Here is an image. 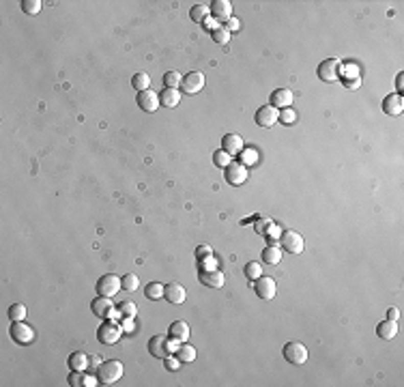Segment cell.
<instances>
[{
	"instance_id": "1",
	"label": "cell",
	"mask_w": 404,
	"mask_h": 387,
	"mask_svg": "<svg viewBox=\"0 0 404 387\" xmlns=\"http://www.w3.org/2000/svg\"><path fill=\"white\" fill-rule=\"evenodd\" d=\"M123 376V363L116 359H110V361H103L99 363V370H97V379L101 385H112L116 383Z\"/></svg>"
},
{
	"instance_id": "2",
	"label": "cell",
	"mask_w": 404,
	"mask_h": 387,
	"mask_svg": "<svg viewBox=\"0 0 404 387\" xmlns=\"http://www.w3.org/2000/svg\"><path fill=\"white\" fill-rule=\"evenodd\" d=\"M123 327L118 325L116 321H106L103 325H99V329H97V338H99V342H103V344H116L118 340H121V336H123Z\"/></svg>"
},
{
	"instance_id": "3",
	"label": "cell",
	"mask_w": 404,
	"mask_h": 387,
	"mask_svg": "<svg viewBox=\"0 0 404 387\" xmlns=\"http://www.w3.org/2000/svg\"><path fill=\"white\" fill-rule=\"evenodd\" d=\"M342 69H344V65L338 60V58H327L318 65V78L325 80V82H336L342 78Z\"/></svg>"
},
{
	"instance_id": "4",
	"label": "cell",
	"mask_w": 404,
	"mask_h": 387,
	"mask_svg": "<svg viewBox=\"0 0 404 387\" xmlns=\"http://www.w3.org/2000/svg\"><path fill=\"white\" fill-rule=\"evenodd\" d=\"M279 245H282L288 254H301L303 247H305V241L303 237L295 233V230H286V233L279 235Z\"/></svg>"
},
{
	"instance_id": "5",
	"label": "cell",
	"mask_w": 404,
	"mask_h": 387,
	"mask_svg": "<svg viewBox=\"0 0 404 387\" xmlns=\"http://www.w3.org/2000/svg\"><path fill=\"white\" fill-rule=\"evenodd\" d=\"M282 353H284V359L293 366H301L307 361V349L301 342H288Z\"/></svg>"
},
{
	"instance_id": "6",
	"label": "cell",
	"mask_w": 404,
	"mask_h": 387,
	"mask_svg": "<svg viewBox=\"0 0 404 387\" xmlns=\"http://www.w3.org/2000/svg\"><path fill=\"white\" fill-rule=\"evenodd\" d=\"M121 288H123L121 286V278L114 276V274L101 276L99 282H97V295H101V297H114Z\"/></svg>"
},
{
	"instance_id": "7",
	"label": "cell",
	"mask_w": 404,
	"mask_h": 387,
	"mask_svg": "<svg viewBox=\"0 0 404 387\" xmlns=\"http://www.w3.org/2000/svg\"><path fill=\"white\" fill-rule=\"evenodd\" d=\"M254 290H256V295L260 297V299H265V301H269V299H273L275 297V292H277V284H275V280L273 278H258L256 282H254Z\"/></svg>"
},
{
	"instance_id": "8",
	"label": "cell",
	"mask_w": 404,
	"mask_h": 387,
	"mask_svg": "<svg viewBox=\"0 0 404 387\" xmlns=\"http://www.w3.org/2000/svg\"><path fill=\"white\" fill-rule=\"evenodd\" d=\"M254 119H256V125H260V127H271V125H275L277 119H279V110L269 103V106H263V108L256 110Z\"/></svg>"
},
{
	"instance_id": "9",
	"label": "cell",
	"mask_w": 404,
	"mask_h": 387,
	"mask_svg": "<svg viewBox=\"0 0 404 387\" xmlns=\"http://www.w3.org/2000/svg\"><path fill=\"white\" fill-rule=\"evenodd\" d=\"M226 181L230 185H243L247 181V170L241 162H230L226 166Z\"/></svg>"
},
{
	"instance_id": "10",
	"label": "cell",
	"mask_w": 404,
	"mask_h": 387,
	"mask_svg": "<svg viewBox=\"0 0 404 387\" xmlns=\"http://www.w3.org/2000/svg\"><path fill=\"white\" fill-rule=\"evenodd\" d=\"M181 88H183L185 93H189V95H196V93H200V90L204 88V73H200V71L187 73V76L183 78V82H181Z\"/></svg>"
},
{
	"instance_id": "11",
	"label": "cell",
	"mask_w": 404,
	"mask_h": 387,
	"mask_svg": "<svg viewBox=\"0 0 404 387\" xmlns=\"http://www.w3.org/2000/svg\"><path fill=\"white\" fill-rule=\"evenodd\" d=\"M11 338L17 342V344H28L30 340L35 338V333H33V329H30L24 321H13V325H11Z\"/></svg>"
},
{
	"instance_id": "12",
	"label": "cell",
	"mask_w": 404,
	"mask_h": 387,
	"mask_svg": "<svg viewBox=\"0 0 404 387\" xmlns=\"http://www.w3.org/2000/svg\"><path fill=\"white\" fill-rule=\"evenodd\" d=\"M165 340H168V336L165 333H157V336H153L149 340V351L153 357H159V359H165L168 357V349H165Z\"/></svg>"
},
{
	"instance_id": "13",
	"label": "cell",
	"mask_w": 404,
	"mask_h": 387,
	"mask_svg": "<svg viewBox=\"0 0 404 387\" xmlns=\"http://www.w3.org/2000/svg\"><path fill=\"white\" fill-rule=\"evenodd\" d=\"M211 15L222 24L232 17V5L228 0H215V3H211Z\"/></svg>"
},
{
	"instance_id": "14",
	"label": "cell",
	"mask_w": 404,
	"mask_h": 387,
	"mask_svg": "<svg viewBox=\"0 0 404 387\" xmlns=\"http://www.w3.org/2000/svg\"><path fill=\"white\" fill-rule=\"evenodd\" d=\"M402 110H404V99L400 93H391V95H387L385 101H383V112L389 114V117H396Z\"/></svg>"
},
{
	"instance_id": "15",
	"label": "cell",
	"mask_w": 404,
	"mask_h": 387,
	"mask_svg": "<svg viewBox=\"0 0 404 387\" xmlns=\"http://www.w3.org/2000/svg\"><path fill=\"white\" fill-rule=\"evenodd\" d=\"M90 310L95 316H101V318H108L110 312L114 310V303H112V297H97L95 301L90 303Z\"/></svg>"
},
{
	"instance_id": "16",
	"label": "cell",
	"mask_w": 404,
	"mask_h": 387,
	"mask_svg": "<svg viewBox=\"0 0 404 387\" xmlns=\"http://www.w3.org/2000/svg\"><path fill=\"white\" fill-rule=\"evenodd\" d=\"M138 106L144 112H155L159 108V95H155V90H142L138 93Z\"/></svg>"
},
{
	"instance_id": "17",
	"label": "cell",
	"mask_w": 404,
	"mask_h": 387,
	"mask_svg": "<svg viewBox=\"0 0 404 387\" xmlns=\"http://www.w3.org/2000/svg\"><path fill=\"white\" fill-rule=\"evenodd\" d=\"M291 103H293V93L288 88H277V90L271 93V106L273 108L286 110V108H291Z\"/></svg>"
},
{
	"instance_id": "18",
	"label": "cell",
	"mask_w": 404,
	"mask_h": 387,
	"mask_svg": "<svg viewBox=\"0 0 404 387\" xmlns=\"http://www.w3.org/2000/svg\"><path fill=\"white\" fill-rule=\"evenodd\" d=\"M222 149L228 153V155H236L243 151V138L236 133H226L222 138Z\"/></svg>"
},
{
	"instance_id": "19",
	"label": "cell",
	"mask_w": 404,
	"mask_h": 387,
	"mask_svg": "<svg viewBox=\"0 0 404 387\" xmlns=\"http://www.w3.org/2000/svg\"><path fill=\"white\" fill-rule=\"evenodd\" d=\"M200 282L204 286H211V288H222L224 286V274L217 269L211 271H200Z\"/></svg>"
},
{
	"instance_id": "20",
	"label": "cell",
	"mask_w": 404,
	"mask_h": 387,
	"mask_svg": "<svg viewBox=\"0 0 404 387\" xmlns=\"http://www.w3.org/2000/svg\"><path fill=\"white\" fill-rule=\"evenodd\" d=\"M163 297L168 299L170 303H183L185 297H187V292H185V288H183L181 284H177V282H170V284L165 286Z\"/></svg>"
},
{
	"instance_id": "21",
	"label": "cell",
	"mask_w": 404,
	"mask_h": 387,
	"mask_svg": "<svg viewBox=\"0 0 404 387\" xmlns=\"http://www.w3.org/2000/svg\"><path fill=\"white\" fill-rule=\"evenodd\" d=\"M88 366H90V357H88L86 353L76 351V353L69 355V368H71V370H82V372H84Z\"/></svg>"
},
{
	"instance_id": "22",
	"label": "cell",
	"mask_w": 404,
	"mask_h": 387,
	"mask_svg": "<svg viewBox=\"0 0 404 387\" xmlns=\"http://www.w3.org/2000/svg\"><path fill=\"white\" fill-rule=\"evenodd\" d=\"M376 333H378V338H383V340L396 338V333H398V323H396V321H389V318L383 321V323H378Z\"/></svg>"
},
{
	"instance_id": "23",
	"label": "cell",
	"mask_w": 404,
	"mask_h": 387,
	"mask_svg": "<svg viewBox=\"0 0 404 387\" xmlns=\"http://www.w3.org/2000/svg\"><path fill=\"white\" fill-rule=\"evenodd\" d=\"M181 101V93L179 88H165L159 95V103H163L165 108H177Z\"/></svg>"
},
{
	"instance_id": "24",
	"label": "cell",
	"mask_w": 404,
	"mask_h": 387,
	"mask_svg": "<svg viewBox=\"0 0 404 387\" xmlns=\"http://www.w3.org/2000/svg\"><path fill=\"white\" fill-rule=\"evenodd\" d=\"M170 336L181 340V342H187V338H189V325L185 321H174L172 325H170Z\"/></svg>"
},
{
	"instance_id": "25",
	"label": "cell",
	"mask_w": 404,
	"mask_h": 387,
	"mask_svg": "<svg viewBox=\"0 0 404 387\" xmlns=\"http://www.w3.org/2000/svg\"><path fill=\"white\" fill-rule=\"evenodd\" d=\"M263 263L267 265H279L282 263V249L277 245H267L263 249Z\"/></svg>"
},
{
	"instance_id": "26",
	"label": "cell",
	"mask_w": 404,
	"mask_h": 387,
	"mask_svg": "<svg viewBox=\"0 0 404 387\" xmlns=\"http://www.w3.org/2000/svg\"><path fill=\"white\" fill-rule=\"evenodd\" d=\"M209 15H211V7L209 5H194L192 11H189L192 22H196V24H202L204 19H209Z\"/></svg>"
},
{
	"instance_id": "27",
	"label": "cell",
	"mask_w": 404,
	"mask_h": 387,
	"mask_svg": "<svg viewBox=\"0 0 404 387\" xmlns=\"http://www.w3.org/2000/svg\"><path fill=\"white\" fill-rule=\"evenodd\" d=\"M131 86L136 88V90H149L151 88V78H149V73H136V76L131 78Z\"/></svg>"
},
{
	"instance_id": "28",
	"label": "cell",
	"mask_w": 404,
	"mask_h": 387,
	"mask_svg": "<svg viewBox=\"0 0 404 387\" xmlns=\"http://www.w3.org/2000/svg\"><path fill=\"white\" fill-rule=\"evenodd\" d=\"M177 357L181 359V363H189V361H194V359H196V349L183 342L181 347H179V351H177Z\"/></svg>"
},
{
	"instance_id": "29",
	"label": "cell",
	"mask_w": 404,
	"mask_h": 387,
	"mask_svg": "<svg viewBox=\"0 0 404 387\" xmlns=\"http://www.w3.org/2000/svg\"><path fill=\"white\" fill-rule=\"evenodd\" d=\"M163 292H165V286L159 284V282H151V284L144 288V295H147L149 299H161Z\"/></svg>"
},
{
	"instance_id": "30",
	"label": "cell",
	"mask_w": 404,
	"mask_h": 387,
	"mask_svg": "<svg viewBox=\"0 0 404 387\" xmlns=\"http://www.w3.org/2000/svg\"><path fill=\"white\" fill-rule=\"evenodd\" d=\"M181 82H183V78H181L179 71H168V73L163 76V86H165V88H179Z\"/></svg>"
},
{
	"instance_id": "31",
	"label": "cell",
	"mask_w": 404,
	"mask_h": 387,
	"mask_svg": "<svg viewBox=\"0 0 404 387\" xmlns=\"http://www.w3.org/2000/svg\"><path fill=\"white\" fill-rule=\"evenodd\" d=\"M121 286H123V290H127V292H133L138 286H140V280H138V276H133V274H127L125 278H121Z\"/></svg>"
},
{
	"instance_id": "32",
	"label": "cell",
	"mask_w": 404,
	"mask_h": 387,
	"mask_svg": "<svg viewBox=\"0 0 404 387\" xmlns=\"http://www.w3.org/2000/svg\"><path fill=\"white\" fill-rule=\"evenodd\" d=\"M9 318L11 321H24L26 318V306L24 303H13V306L9 308Z\"/></svg>"
},
{
	"instance_id": "33",
	"label": "cell",
	"mask_w": 404,
	"mask_h": 387,
	"mask_svg": "<svg viewBox=\"0 0 404 387\" xmlns=\"http://www.w3.org/2000/svg\"><path fill=\"white\" fill-rule=\"evenodd\" d=\"M243 271H245V276H247V280H258V278H260V276H263V267H260V265H258V263H256V260H252V263H247Z\"/></svg>"
},
{
	"instance_id": "34",
	"label": "cell",
	"mask_w": 404,
	"mask_h": 387,
	"mask_svg": "<svg viewBox=\"0 0 404 387\" xmlns=\"http://www.w3.org/2000/svg\"><path fill=\"white\" fill-rule=\"evenodd\" d=\"M230 157H232V155H228L224 149H222V151H215V153H213V164L217 166V168H226V166L232 162Z\"/></svg>"
},
{
	"instance_id": "35",
	"label": "cell",
	"mask_w": 404,
	"mask_h": 387,
	"mask_svg": "<svg viewBox=\"0 0 404 387\" xmlns=\"http://www.w3.org/2000/svg\"><path fill=\"white\" fill-rule=\"evenodd\" d=\"M211 37H213V41L215 43H220V45H226L228 41H230V33L224 28V26H220V28H215L213 33H211Z\"/></svg>"
},
{
	"instance_id": "36",
	"label": "cell",
	"mask_w": 404,
	"mask_h": 387,
	"mask_svg": "<svg viewBox=\"0 0 404 387\" xmlns=\"http://www.w3.org/2000/svg\"><path fill=\"white\" fill-rule=\"evenodd\" d=\"M41 7H43L41 0H24V3H22L24 13H28V15H37L41 11Z\"/></svg>"
},
{
	"instance_id": "37",
	"label": "cell",
	"mask_w": 404,
	"mask_h": 387,
	"mask_svg": "<svg viewBox=\"0 0 404 387\" xmlns=\"http://www.w3.org/2000/svg\"><path fill=\"white\" fill-rule=\"evenodd\" d=\"M67 381H69L71 387H82V385H84V372H82V370H71Z\"/></svg>"
},
{
	"instance_id": "38",
	"label": "cell",
	"mask_w": 404,
	"mask_h": 387,
	"mask_svg": "<svg viewBox=\"0 0 404 387\" xmlns=\"http://www.w3.org/2000/svg\"><path fill=\"white\" fill-rule=\"evenodd\" d=\"M258 162V153L252 151V149H243L241 151V164L243 166H250V164H256Z\"/></svg>"
},
{
	"instance_id": "39",
	"label": "cell",
	"mask_w": 404,
	"mask_h": 387,
	"mask_svg": "<svg viewBox=\"0 0 404 387\" xmlns=\"http://www.w3.org/2000/svg\"><path fill=\"white\" fill-rule=\"evenodd\" d=\"M118 310L123 312V316H136V312H138V308H136V303H133V301L118 303Z\"/></svg>"
},
{
	"instance_id": "40",
	"label": "cell",
	"mask_w": 404,
	"mask_h": 387,
	"mask_svg": "<svg viewBox=\"0 0 404 387\" xmlns=\"http://www.w3.org/2000/svg\"><path fill=\"white\" fill-rule=\"evenodd\" d=\"M279 119H282L286 125H291V123H295V119H297V114L291 110V108H286V110H282L279 112Z\"/></svg>"
},
{
	"instance_id": "41",
	"label": "cell",
	"mask_w": 404,
	"mask_h": 387,
	"mask_svg": "<svg viewBox=\"0 0 404 387\" xmlns=\"http://www.w3.org/2000/svg\"><path fill=\"white\" fill-rule=\"evenodd\" d=\"M342 82H344L346 88L355 90V88H359V84H361V78H359V76H355V78H342Z\"/></svg>"
},
{
	"instance_id": "42",
	"label": "cell",
	"mask_w": 404,
	"mask_h": 387,
	"mask_svg": "<svg viewBox=\"0 0 404 387\" xmlns=\"http://www.w3.org/2000/svg\"><path fill=\"white\" fill-rule=\"evenodd\" d=\"M165 368H168V370H179L181 368V359L168 355V357H165Z\"/></svg>"
},
{
	"instance_id": "43",
	"label": "cell",
	"mask_w": 404,
	"mask_h": 387,
	"mask_svg": "<svg viewBox=\"0 0 404 387\" xmlns=\"http://www.w3.org/2000/svg\"><path fill=\"white\" fill-rule=\"evenodd\" d=\"M239 26H241V22L236 17H230V19H226V22H224V28L228 30V33H230V30H239Z\"/></svg>"
},
{
	"instance_id": "44",
	"label": "cell",
	"mask_w": 404,
	"mask_h": 387,
	"mask_svg": "<svg viewBox=\"0 0 404 387\" xmlns=\"http://www.w3.org/2000/svg\"><path fill=\"white\" fill-rule=\"evenodd\" d=\"M123 331H125V333H131L133 331V316H125V318H123Z\"/></svg>"
},
{
	"instance_id": "45",
	"label": "cell",
	"mask_w": 404,
	"mask_h": 387,
	"mask_svg": "<svg viewBox=\"0 0 404 387\" xmlns=\"http://www.w3.org/2000/svg\"><path fill=\"white\" fill-rule=\"evenodd\" d=\"M200 265H202V271H211V269H217V267H215V258H213V256L204 258Z\"/></svg>"
},
{
	"instance_id": "46",
	"label": "cell",
	"mask_w": 404,
	"mask_h": 387,
	"mask_svg": "<svg viewBox=\"0 0 404 387\" xmlns=\"http://www.w3.org/2000/svg\"><path fill=\"white\" fill-rule=\"evenodd\" d=\"M202 26H206V28H209L211 33H213L215 28H220V22H217L215 17H209V19H204V22H202Z\"/></svg>"
},
{
	"instance_id": "47",
	"label": "cell",
	"mask_w": 404,
	"mask_h": 387,
	"mask_svg": "<svg viewBox=\"0 0 404 387\" xmlns=\"http://www.w3.org/2000/svg\"><path fill=\"white\" fill-rule=\"evenodd\" d=\"M196 254H198V258H209L211 256V247L209 245H202V247H198V252H196Z\"/></svg>"
},
{
	"instance_id": "48",
	"label": "cell",
	"mask_w": 404,
	"mask_h": 387,
	"mask_svg": "<svg viewBox=\"0 0 404 387\" xmlns=\"http://www.w3.org/2000/svg\"><path fill=\"white\" fill-rule=\"evenodd\" d=\"M387 318H389V321H398V318H400L398 308H389V310H387Z\"/></svg>"
},
{
	"instance_id": "49",
	"label": "cell",
	"mask_w": 404,
	"mask_h": 387,
	"mask_svg": "<svg viewBox=\"0 0 404 387\" xmlns=\"http://www.w3.org/2000/svg\"><path fill=\"white\" fill-rule=\"evenodd\" d=\"M97 383H99L97 376H84V385H86V387H95Z\"/></svg>"
},
{
	"instance_id": "50",
	"label": "cell",
	"mask_w": 404,
	"mask_h": 387,
	"mask_svg": "<svg viewBox=\"0 0 404 387\" xmlns=\"http://www.w3.org/2000/svg\"><path fill=\"white\" fill-rule=\"evenodd\" d=\"M267 235L269 237H277V235H282V233H279V228L275 224H271V226H269V230H267Z\"/></svg>"
},
{
	"instance_id": "51",
	"label": "cell",
	"mask_w": 404,
	"mask_h": 387,
	"mask_svg": "<svg viewBox=\"0 0 404 387\" xmlns=\"http://www.w3.org/2000/svg\"><path fill=\"white\" fill-rule=\"evenodd\" d=\"M402 80H404V76L400 73V76H398V90H402Z\"/></svg>"
}]
</instances>
